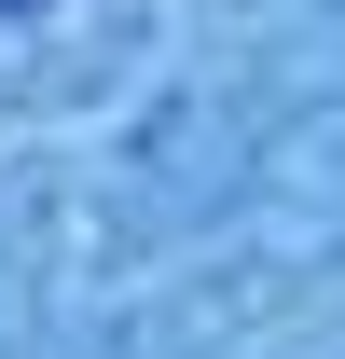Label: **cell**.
<instances>
[{
  "instance_id": "cell-1",
  "label": "cell",
  "mask_w": 345,
  "mask_h": 359,
  "mask_svg": "<svg viewBox=\"0 0 345 359\" xmlns=\"http://www.w3.org/2000/svg\"><path fill=\"white\" fill-rule=\"evenodd\" d=\"M0 14H14V0H0Z\"/></svg>"
}]
</instances>
